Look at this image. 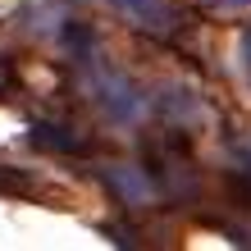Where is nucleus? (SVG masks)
Listing matches in <instances>:
<instances>
[{
  "mask_svg": "<svg viewBox=\"0 0 251 251\" xmlns=\"http://www.w3.org/2000/svg\"><path fill=\"white\" fill-rule=\"evenodd\" d=\"M110 5L119 14H128V19L137 27H146V32H169L174 19H178L169 0H110Z\"/></svg>",
  "mask_w": 251,
  "mask_h": 251,
  "instance_id": "2",
  "label": "nucleus"
},
{
  "mask_svg": "<svg viewBox=\"0 0 251 251\" xmlns=\"http://www.w3.org/2000/svg\"><path fill=\"white\" fill-rule=\"evenodd\" d=\"M92 96L100 100V110H105L110 119H119V124H132L142 114V92L114 69H96L92 73Z\"/></svg>",
  "mask_w": 251,
  "mask_h": 251,
  "instance_id": "1",
  "label": "nucleus"
},
{
  "mask_svg": "<svg viewBox=\"0 0 251 251\" xmlns=\"http://www.w3.org/2000/svg\"><path fill=\"white\" fill-rule=\"evenodd\" d=\"M110 183L119 187L128 201H151V183H146L137 169H114V174H110Z\"/></svg>",
  "mask_w": 251,
  "mask_h": 251,
  "instance_id": "3",
  "label": "nucleus"
},
{
  "mask_svg": "<svg viewBox=\"0 0 251 251\" xmlns=\"http://www.w3.org/2000/svg\"><path fill=\"white\" fill-rule=\"evenodd\" d=\"M210 5H251V0H210Z\"/></svg>",
  "mask_w": 251,
  "mask_h": 251,
  "instance_id": "4",
  "label": "nucleus"
}]
</instances>
